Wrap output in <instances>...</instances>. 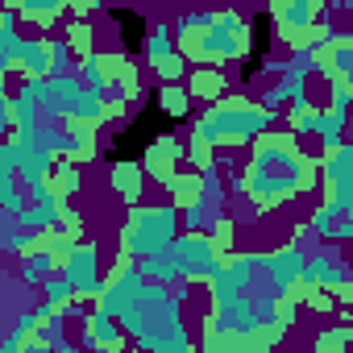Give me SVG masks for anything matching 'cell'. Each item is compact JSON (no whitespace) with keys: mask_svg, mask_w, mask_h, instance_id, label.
<instances>
[{"mask_svg":"<svg viewBox=\"0 0 353 353\" xmlns=\"http://www.w3.org/2000/svg\"><path fill=\"white\" fill-rule=\"evenodd\" d=\"M312 188V162L295 150V137L274 141V137H258L254 162L245 170V192L254 204L274 208L283 200H295L299 192Z\"/></svg>","mask_w":353,"mask_h":353,"instance_id":"6da1fadb","label":"cell"},{"mask_svg":"<svg viewBox=\"0 0 353 353\" xmlns=\"http://www.w3.org/2000/svg\"><path fill=\"white\" fill-rule=\"evenodd\" d=\"M274 125L270 112H262L258 104H245L241 96L237 100H225V104H212L200 121H196V141L208 145V150H221V145H254L258 137H266Z\"/></svg>","mask_w":353,"mask_h":353,"instance_id":"7a4b0ae2","label":"cell"},{"mask_svg":"<svg viewBox=\"0 0 353 353\" xmlns=\"http://www.w3.org/2000/svg\"><path fill=\"white\" fill-rule=\"evenodd\" d=\"M179 237V208L174 204H158V208H133L125 229H121V258L125 262H141L158 250H170V241Z\"/></svg>","mask_w":353,"mask_h":353,"instance_id":"3957f363","label":"cell"},{"mask_svg":"<svg viewBox=\"0 0 353 353\" xmlns=\"http://www.w3.org/2000/svg\"><path fill=\"white\" fill-rule=\"evenodd\" d=\"M59 279L71 287L75 299H100V291H104L100 245H96V241H75L71 254L59 262Z\"/></svg>","mask_w":353,"mask_h":353,"instance_id":"277c9868","label":"cell"},{"mask_svg":"<svg viewBox=\"0 0 353 353\" xmlns=\"http://www.w3.org/2000/svg\"><path fill=\"white\" fill-rule=\"evenodd\" d=\"M170 250H174V258H179V279H188V283L212 279V270L221 266V254H216L208 233H179L170 241Z\"/></svg>","mask_w":353,"mask_h":353,"instance_id":"5b68a950","label":"cell"},{"mask_svg":"<svg viewBox=\"0 0 353 353\" xmlns=\"http://www.w3.org/2000/svg\"><path fill=\"white\" fill-rule=\"evenodd\" d=\"M262 270V254H233L229 262H221L212 270V295L208 299H229V295H245L254 287V274Z\"/></svg>","mask_w":353,"mask_h":353,"instance_id":"8992f818","label":"cell"},{"mask_svg":"<svg viewBox=\"0 0 353 353\" xmlns=\"http://www.w3.org/2000/svg\"><path fill=\"white\" fill-rule=\"evenodd\" d=\"M303 262H307V254H303L295 241L283 245V250H274V254H262V270H266V279H270V295L287 299L291 287H295L299 274H303Z\"/></svg>","mask_w":353,"mask_h":353,"instance_id":"52a82bcc","label":"cell"},{"mask_svg":"<svg viewBox=\"0 0 353 353\" xmlns=\"http://www.w3.org/2000/svg\"><path fill=\"white\" fill-rule=\"evenodd\" d=\"M299 283H303L307 291L349 287V270H345V262H341V258H332L328 250H320V254H312V258L303 262V274H299Z\"/></svg>","mask_w":353,"mask_h":353,"instance_id":"ba28073f","label":"cell"},{"mask_svg":"<svg viewBox=\"0 0 353 353\" xmlns=\"http://www.w3.org/2000/svg\"><path fill=\"white\" fill-rule=\"evenodd\" d=\"M316 17H320V9L312 5V0H291V5H274L270 9V26L287 42H295V50H299V34H307Z\"/></svg>","mask_w":353,"mask_h":353,"instance_id":"9c48e42d","label":"cell"},{"mask_svg":"<svg viewBox=\"0 0 353 353\" xmlns=\"http://www.w3.org/2000/svg\"><path fill=\"white\" fill-rule=\"evenodd\" d=\"M79 92H83V83L75 75H54V79H46V92L38 100V112L50 117V121H67V112L79 100Z\"/></svg>","mask_w":353,"mask_h":353,"instance_id":"30bf717a","label":"cell"},{"mask_svg":"<svg viewBox=\"0 0 353 353\" xmlns=\"http://www.w3.org/2000/svg\"><path fill=\"white\" fill-rule=\"evenodd\" d=\"M104 17H108V26L117 30L121 54H125V59H129V54H137V50H141V42H145V34H150L145 17H141L137 9H104Z\"/></svg>","mask_w":353,"mask_h":353,"instance_id":"8fae6325","label":"cell"},{"mask_svg":"<svg viewBox=\"0 0 353 353\" xmlns=\"http://www.w3.org/2000/svg\"><path fill=\"white\" fill-rule=\"evenodd\" d=\"M79 332H83V349H112V353L125 349V332H121V324H117L112 316H104V312H88Z\"/></svg>","mask_w":353,"mask_h":353,"instance_id":"7c38bea8","label":"cell"},{"mask_svg":"<svg viewBox=\"0 0 353 353\" xmlns=\"http://www.w3.org/2000/svg\"><path fill=\"white\" fill-rule=\"evenodd\" d=\"M141 162H145V170L154 174V179L166 188V179L174 174V166L183 162V141H179V137H158L154 145H145Z\"/></svg>","mask_w":353,"mask_h":353,"instance_id":"4fadbf2b","label":"cell"},{"mask_svg":"<svg viewBox=\"0 0 353 353\" xmlns=\"http://www.w3.org/2000/svg\"><path fill=\"white\" fill-rule=\"evenodd\" d=\"M13 71H21L26 79H50V38H21Z\"/></svg>","mask_w":353,"mask_h":353,"instance_id":"5bb4252c","label":"cell"},{"mask_svg":"<svg viewBox=\"0 0 353 353\" xmlns=\"http://www.w3.org/2000/svg\"><path fill=\"white\" fill-rule=\"evenodd\" d=\"M112 174V192L129 204V208H141V196H145V170L141 162H121V166H108Z\"/></svg>","mask_w":353,"mask_h":353,"instance_id":"9a60e30c","label":"cell"},{"mask_svg":"<svg viewBox=\"0 0 353 353\" xmlns=\"http://www.w3.org/2000/svg\"><path fill=\"white\" fill-rule=\"evenodd\" d=\"M150 104L166 117V121H188L192 117V96H188V88L183 83H158L154 88V96H150Z\"/></svg>","mask_w":353,"mask_h":353,"instance_id":"2e32d148","label":"cell"},{"mask_svg":"<svg viewBox=\"0 0 353 353\" xmlns=\"http://www.w3.org/2000/svg\"><path fill=\"white\" fill-rule=\"evenodd\" d=\"M59 221H63V200H54V196L26 204L17 212V229H30V233H50V229H59Z\"/></svg>","mask_w":353,"mask_h":353,"instance_id":"e0dca14e","label":"cell"},{"mask_svg":"<svg viewBox=\"0 0 353 353\" xmlns=\"http://www.w3.org/2000/svg\"><path fill=\"white\" fill-rule=\"evenodd\" d=\"M133 266H137V274L145 283H158V287H174V283H179V258H174V250H158V254H150V258H141Z\"/></svg>","mask_w":353,"mask_h":353,"instance_id":"ac0fdd59","label":"cell"},{"mask_svg":"<svg viewBox=\"0 0 353 353\" xmlns=\"http://www.w3.org/2000/svg\"><path fill=\"white\" fill-rule=\"evenodd\" d=\"M166 192L174 200V208H188V204H208L204 196V179H200V170H174L170 179H166Z\"/></svg>","mask_w":353,"mask_h":353,"instance_id":"d6986e66","label":"cell"},{"mask_svg":"<svg viewBox=\"0 0 353 353\" xmlns=\"http://www.w3.org/2000/svg\"><path fill=\"white\" fill-rule=\"evenodd\" d=\"M320 179H324L328 188H336V183H353V145H349V141L336 145L332 154H324V162H320Z\"/></svg>","mask_w":353,"mask_h":353,"instance_id":"ffe728a7","label":"cell"},{"mask_svg":"<svg viewBox=\"0 0 353 353\" xmlns=\"http://www.w3.org/2000/svg\"><path fill=\"white\" fill-rule=\"evenodd\" d=\"M183 88H188V96H192V100H221L225 75H221L216 67H196V71H188Z\"/></svg>","mask_w":353,"mask_h":353,"instance_id":"44dd1931","label":"cell"},{"mask_svg":"<svg viewBox=\"0 0 353 353\" xmlns=\"http://www.w3.org/2000/svg\"><path fill=\"white\" fill-rule=\"evenodd\" d=\"M54 270H59V258H54V254H50L46 245H38V250H34V254L26 258L21 283H26V287H38V283H46V279H50Z\"/></svg>","mask_w":353,"mask_h":353,"instance_id":"7402d4cb","label":"cell"},{"mask_svg":"<svg viewBox=\"0 0 353 353\" xmlns=\"http://www.w3.org/2000/svg\"><path fill=\"white\" fill-rule=\"evenodd\" d=\"M26 204H30V200H26V192L17 188V174H13V170H0V212H5V216H17Z\"/></svg>","mask_w":353,"mask_h":353,"instance_id":"603a6c76","label":"cell"},{"mask_svg":"<svg viewBox=\"0 0 353 353\" xmlns=\"http://www.w3.org/2000/svg\"><path fill=\"white\" fill-rule=\"evenodd\" d=\"M92 21H75L71 30H67V50H71V59H88V54H96V42H92Z\"/></svg>","mask_w":353,"mask_h":353,"instance_id":"cb8c5ba5","label":"cell"},{"mask_svg":"<svg viewBox=\"0 0 353 353\" xmlns=\"http://www.w3.org/2000/svg\"><path fill=\"white\" fill-rule=\"evenodd\" d=\"M141 54H145L150 63H158V59L174 54V38H170V30H166V26H154V30L145 34V42H141Z\"/></svg>","mask_w":353,"mask_h":353,"instance_id":"d4e9b609","label":"cell"},{"mask_svg":"<svg viewBox=\"0 0 353 353\" xmlns=\"http://www.w3.org/2000/svg\"><path fill=\"white\" fill-rule=\"evenodd\" d=\"M154 67V75L162 79V83H183L188 79V59L174 50V54H166V59H158V63H150Z\"/></svg>","mask_w":353,"mask_h":353,"instance_id":"484cf974","label":"cell"},{"mask_svg":"<svg viewBox=\"0 0 353 353\" xmlns=\"http://www.w3.org/2000/svg\"><path fill=\"white\" fill-rule=\"evenodd\" d=\"M17 13H21V21H38V26L46 30L54 17H63V5H54V0H50V5H30V0H21Z\"/></svg>","mask_w":353,"mask_h":353,"instance_id":"4316f807","label":"cell"},{"mask_svg":"<svg viewBox=\"0 0 353 353\" xmlns=\"http://www.w3.org/2000/svg\"><path fill=\"white\" fill-rule=\"evenodd\" d=\"M17 50H21V34L9 30V26H0V75H9V71H13Z\"/></svg>","mask_w":353,"mask_h":353,"instance_id":"83f0119b","label":"cell"},{"mask_svg":"<svg viewBox=\"0 0 353 353\" xmlns=\"http://www.w3.org/2000/svg\"><path fill=\"white\" fill-rule=\"evenodd\" d=\"M38 245H42V233H30V229H13L5 237V250L9 254H34Z\"/></svg>","mask_w":353,"mask_h":353,"instance_id":"f1b7e54d","label":"cell"},{"mask_svg":"<svg viewBox=\"0 0 353 353\" xmlns=\"http://www.w3.org/2000/svg\"><path fill=\"white\" fill-rule=\"evenodd\" d=\"M42 299H46V303H50V307L59 312V307H63L67 299H75V295H71V287H67V283H63L59 274H50V279L42 283Z\"/></svg>","mask_w":353,"mask_h":353,"instance_id":"f546056e","label":"cell"},{"mask_svg":"<svg viewBox=\"0 0 353 353\" xmlns=\"http://www.w3.org/2000/svg\"><path fill=\"white\" fill-rule=\"evenodd\" d=\"M67 71H71V50H67L63 38H50V79L67 75Z\"/></svg>","mask_w":353,"mask_h":353,"instance_id":"4dcf8cb0","label":"cell"},{"mask_svg":"<svg viewBox=\"0 0 353 353\" xmlns=\"http://www.w3.org/2000/svg\"><path fill=\"white\" fill-rule=\"evenodd\" d=\"M328 83H332V92H328V112L345 117V112H349V100H353V92H349V83H345V79H328Z\"/></svg>","mask_w":353,"mask_h":353,"instance_id":"1f68e13d","label":"cell"},{"mask_svg":"<svg viewBox=\"0 0 353 353\" xmlns=\"http://www.w3.org/2000/svg\"><path fill=\"white\" fill-rule=\"evenodd\" d=\"M345 341H349V328H328L320 341H316V353H345Z\"/></svg>","mask_w":353,"mask_h":353,"instance_id":"d6a6232c","label":"cell"},{"mask_svg":"<svg viewBox=\"0 0 353 353\" xmlns=\"http://www.w3.org/2000/svg\"><path fill=\"white\" fill-rule=\"evenodd\" d=\"M328 204L336 208V216H349V212H353V183H336Z\"/></svg>","mask_w":353,"mask_h":353,"instance_id":"836d02e7","label":"cell"},{"mask_svg":"<svg viewBox=\"0 0 353 353\" xmlns=\"http://www.w3.org/2000/svg\"><path fill=\"white\" fill-rule=\"evenodd\" d=\"M332 221H336V208H332V204H320V208L312 212V233H320V241H324L328 229H332Z\"/></svg>","mask_w":353,"mask_h":353,"instance_id":"e575fe53","label":"cell"},{"mask_svg":"<svg viewBox=\"0 0 353 353\" xmlns=\"http://www.w3.org/2000/svg\"><path fill=\"white\" fill-rule=\"evenodd\" d=\"M63 332H67V324H63V320H59V316H54V320H50V324H42V328H38V332H34V341H42V345H46V349H54V345H59V341H63Z\"/></svg>","mask_w":353,"mask_h":353,"instance_id":"d590c367","label":"cell"},{"mask_svg":"<svg viewBox=\"0 0 353 353\" xmlns=\"http://www.w3.org/2000/svg\"><path fill=\"white\" fill-rule=\"evenodd\" d=\"M204 208H208V204H188V208H179V225H183L188 233H196V229L204 225Z\"/></svg>","mask_w":353,"mask_h":353,"instance_id":"8d00e7d4","label":"cell"},{"mask_svg":"<svg viewBox=\"0 0 353 353\" xmlns=\"http://www.w3.org/2000/svg\"><path fill=\"white\" fill-rule=\"evenodd\" d=\"M349 237H353V216H336L324 241H349Z\"/></svg>","mask_w":353,"mask_h":353,"instance_id":"74e56055","label":"cell"},{"mask_svg":"<svg viewBox=\"0 0 353 353\" xmlns=\"http://www.w3.org/2000/svg\"><path fill=\"white\" fill-rule=\"evenodd\" d=\"M30 312H34V320H38V328H42V324H50V320H54V316H59V312H54V307H50V303H46V299H42V303H38V307H30Z\"/></svg>","mask_w":353,"mask_h":353,"instance_id":"f35d334b","label":"cell"},{"mask_svg":"<svg viewBox=\"0 0 353 353\" xmlns=\"http://www.w3.org/2000/svg\"><path fill=\"white\" fill-rule=\"evenodd\" d=\"M0 133H13V104L0 100Z\"/></svg>","mask_w":353,"mask_h":353,"instance_id":"ab89813d","label":"cell"},{"mask_svg":"<svg viewBox=\"0 0 353 353\" xmlns=\"http://www.w3.org/2000/svg\"><path fill=\"white\" fill-rule=\"evenodd\" d=\"M17 353H50V349H46V345H42V341H34V336H26V341H21V349H17Z\"/></svg>","mask_w":353,"mask_h":353,"instance_id":"60d3db41","label":"cell"},{"mask_svg":"<svg viewBox=\"0 0 353 353\" xmlns=\"http://www.w3.org/2000/svg\"><path fill=\"white\" fill-rule=\"evenodd\" d=\"M21 349V341L17 336H9V341H0V353H17Z\"/></svg>","mask_w":353,"mask_h":353,"instance_id":"b9f144b4","label":"cell"},{"mask_svg":"<svg viewBox=\"0 0 353 353\" xmlns=\"http://www.w3.org/2000/svg\"><path fill=\"white\" fill-rule=\"evenodd\" d=\"M50 353H79V345H71V341H59V345H54Z\"/></svg>","mask_w":353,"mask_h":353,"instance_id":"7bdbcfd3","label":"cell"},{"mask_svg":"<svg viewBox=\"0 0 353 353\" xmlns=\"http://www.w3.org/2000/svg\"><path fill=\"white\" fill-rule=\"evenodd\" d=\"M0 100H9V83H5V75H0Z\"/></svg>","mask_w":353,"mask_h":353,"instance_id":"ee69618b","label":"cell"},{"mask_svg":"<svg viewBox=\"0 0 353 353\" xmlns=\"http://www.w3.org/2000/svg\"><path fill=\"white\" fill-rule=\"evenodd\" d=\"M92 353H112V349H92Z\"/></svg>","mask_w":353,"mask_h":353,"instance_id":"f6af8a7d","label":"cell"},{"mask_svg":"<svg viewBox=\"0 0 353 353\" xmlns=\"http://www.w3.org/2000/svg\"><path fill=\"white\" fill-rule=\"evenodd\" d=\"M0 221H5V212H0Z\"/></svg>","mask_w":353,"mask_h":353,"instance_id":"bcb514c9","label":"cell"}]
</instances>
